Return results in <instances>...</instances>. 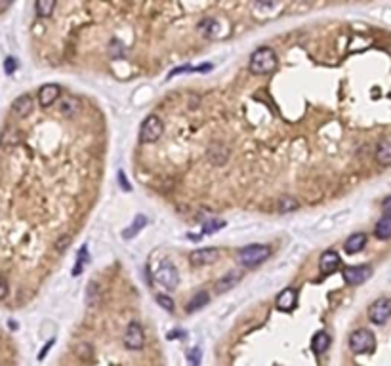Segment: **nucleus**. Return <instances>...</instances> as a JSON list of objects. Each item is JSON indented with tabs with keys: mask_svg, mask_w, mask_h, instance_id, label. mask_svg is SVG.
Segmentation results:
<instances>
[{
	"mask_svg": "<svg viewBox=\"0 0 391 366\" xmlns=\"http://www.w3.org/2000/svg\"><path fill=\"white\" fill-rule=\"evenodd\" d=\"M277 65H279V59L275 52L271 48H258L252 52V56L248 59V71L258 77L271 75L277 69Z\"/></svg>",
	"mask_w": 391,
	"mask_h": 366,
	"instance_id": "nucleus-1",
	"label": "nucleus"
},
{
	"mask_svg": "<svg viewBox=\"0 0 391 366\" xmlns=\"http://www.w3.org/2000/svg\"><path fill=\"white\" fill-rule=\"evenodd\" d=\"M271 258V246L267 244H248L239 250V263L242 267H258Z\"/></svg>",
	"mask_w": 391,
	"mask_h": 366,
	"instance_id": "nucleus-2",
	"label": "nucleus"
},
{
	"mask_svg": "<svg viewBox=\"0 0 391 366\" xmlns=\"http://www.w3.org/2000/svg\"><path fill=\"white\" fill-rule=\"evenodd\" d=\"M349 349L355 355H362V353H372L376 349V337L366 328H357L355 332H351L349 336Z\"/></svg>",
	"mask_w": 391,
	"mask_h": 366,
	"instance_id": "nucleus-3",
	"label": "nucleus"
},
{
	"mask_svg": "<svg viewBox=\"0 0 391 366\" xmlns=\"http://www.w3.org/2000/svg\"><path fill=\"white\" fill-rule=\"evenodd\" d=\"M164 132V124L157 115H149L141 122V128H139V141L141 143H155Z\"/></svg>",
	"mask_w": 391,
	"mask_h": 366,
	"instance_id": "nucleus-4",
	"label": "nucleus"
},
{
	"mask_svg": "<svg viewBox=\"0 0 391 366\" xmlns=\"http://www.w3.org/2000/svg\"><path fill=\"white\" fill-rule=\"evenodd\" d=\"M157 282L166 290H176L180 284V273L172 261H162L157 271Z\"/></svg>",
	"mask_w": 391,
	"mask_h": 366,
	"instance_id": "nucleus-5",
	"label": "nucleus"
},
{
	"mask_svg": "<svg viewBox=\"0 0 391 366\" xmlns=\"http://www.w3.org/2000/svg\"><path fill=\"white\" fill-rule=\"evenodd\" d=\"M123 341H124V347L130 349V351H139V349H143L145 334H143L141 324L136 323V321L128 324V328H126V332H124Z\"/></svg>",
	"mask_w": 391,
	"mask_h": 366,
	"instance_id": "nucleus-6",
	"label": "nucleus"
},
{
	"mask_svg": "<svg viewBox=\"0 0 391 366\" xmlns=\"http://www.w3.org/2000/svg\"><path fill=\"white\" fill-rule=\"evenodd\" d=\"M391 316V300L389 298H378L369 307V319L374 324H385Z\"/></svg>",
	"mask_w": 391,
	"mask_h": 366,
	"instance_id": "nucleus-7",
	"label": "nucleus"
},
{
	"mask_svg": "<svg viewBox=\"0 0 391 366\" xmlns=\"http://www.w3.org/2000/svg\"><path fill=\"white\" fill-rule=\"evenodd\" d=\"M372 275V267L370 265H353L344 269V280L348 282L349 286H359L364 280L370 279Z\"/></svg>",
	"mask_w": 391,
	"mask_h": 366,
	"instance_id": "nucleus-8",
	"label": "nucleus"
},
{
	"mask_svg": "<svg viewBox=\"0 0 391 366\" xmlns=\"http://www.w3.org/2000/svg\"><path fill=\"white\" fill-rule=\"evenodd\" d=\"M219 258V250L217 248H199V250L191 252V263L193 265H210Z\"/></svg>",
	"mask_w": 391,
	"mask_h": 366,
	"instance_id": "nucleus-9",
	"label": "nucleus"
},
{
	"mask_svg": "<svg viewBox=\"0 0 391 366\" xmlns=\"http://www.w3.org/2000/svg\"><path fill=\"white\" fill-rule=\"evenodd\" d=\"M340 267V256L336 250H325L321 254L319 259V269L323 275H330Z\"/></svg>",
	"mask_w": 391,
	"mask_h": 366,
	"instance_id": "nucleus-10",
	"label": "nucleus"
},
{
	"mask_svg": "<svg viewBox=\"0 0 391 366\" xmlns=\"http://www.w3.org/2000/svg\"><path fill=\"white\" fill-rule=\"evenodd\" d=\"M298 303V290L296 288H284L281 294L277 296V309L279 311H292Z\"/></svg>",
	"mask_w": 391,
	"mask_h": 366,
	"instance_id": "nucleus-11",
	"label": "nucleus"
},
{
	"mask_svg": "<svg viewBox=\"0 0 391 366\" xmlns=\"http://www.w3.org/2000/svg\"><path fill=\"white\" fill-rule=\"evenodd\" d=\"M12 113H14L17 118H25L33 113V97L29 93H23L19 97H15L14 103H12Z\"/></svg>",
	"mask_w": 391,
	"mask_h": 366,
	"instance_id": "nucleus-12",
	"label": "nucleus"
},
{
	"mask_svg": "<svg viewBox=\"0 0 391 366\" xmlns=\"http://www.w3.org/2000/svg\"><path fill=\"white\" fill-rule=\"evenodd\" d=\"M59 93H61V88L58 84H44L40 90H38V103L42 107H50L58 101Z\"/></svg>",
	"mask_w": 391,
	"mask_h": 366,
	"instance_id": "nucleus-13",
	"label": "nucleus"
},
{
	"mask_svg": "<svg viewBox=\"0 0 391 366\" xmlns=\"http://www.w3.org/2000/svg\"><path fill=\"white\" fill-rule=\"evenodd\" d=\"M376 160L380 166H391V136H384L376 147Z\"/></svg>",
	"mask_w": 391,
	"mask_h": 366,
	"instance_id": "nucleus-14",
	"label": "nucleus"
},
{
	"mask_svg": "<svg viewBox=\"0 0 391 366\" xmlns=\"http://www.w3.org/2000/svg\"><path fill=\"white\" fill-rule=\"evenodd\" d=\"M240 279H242V275H240L239 271H231L229 275H224V277L216 282V292L217 294H224L227 290H231L233 286L239 284Z\"/></svg>",
	"mask_w": 391,
	"mask_h": 366,
	"instance_id": "nucleus-15",
	"label": "nucleus"
},
{
	"mask_svg": "<svg viewBox=\"0 0 391 366\" xmlns=\"http://www.w3.org/2000/svg\"><path fill=\"white\" fill-rule=\"evenodd\" d=\"M364 246H366V235L364 233H355V235H351V237L346 240L344 244V248L348 254H359L361 250H364Z\"/></svg>",
	"mask_w": 391,
	"mask_h": 366,
	"instance_id": "nucleus-16",
	"label": "nucleus"
},
{
	"mask_svg": "<svg viewBox=\"0 0 391 366\" xmlns=\"http://www.w3.org/2000/svg\"><path fill=\"white\" fill-rule=\"evenodd\" d=\"M374 235L380 240H389L391 238V214H384L378 219L376 227H374Z\"/></svg>",
	"mask_w": 391,
	"mask_h": 366,
	"instance_id": "nucleus-17",
	"label": "nucleus"
},
{
	"mask_svg": "<svg viewBox=\"0 0 391 366\" xmlns=\"http://www.w3.org/2000/svg\"><path fill=\"white\" fill-rule=\"evenodd\" d=\"M328 347H330V336H328V332H325V330L317 332V334L313 336V339H311L313 353H317V355H323V353H325Z\"/></svg>",
	"mask_w": 391,
	"mask_h": 366,
	"instance_id": "nucleus-18",
	"label": "nucleus"
},
{
	"mask_svg": "<svg viewBox=\"0 0 391 366\" xmlns=\"http://www.w3.org/2000/svg\"><path fill=\"white\" fill-rule=\"evenodd\" d=\"M208 302H210V296H208V292H197L193 298H191V302L187 303V313H195V311H199V309H203L204 305H208Z\"/></svg>",
	"mask_w": 391,
	"mask_h": 366,
	"instance_id": "nucleus-19",
	"label": "nucleus"
},
{
	"mask_svg": "<svg viewBox=\"0 0 391 366\" xmlns=\"http://www.w3.org/2000/svg\"><path fill=\"white\" fill-rule=\"evenodd\" d=\"M54 8H56V2H54V0H38L35 4V12L38 17H50Z\"/></svg>",
	"mask_w": 391,
	"mask_h": 366,
	"instance_id": "nucleus-20",
	"label": "nucleus"
},
{
	"mask_svg": "<svg viewBox=\"0 0 391 366\" xmlns=\"http://www.w3.org/2000/svg\"><path fill=\"white\" fill-rule=\"evenodd\" d=\"M59 111H61L65 116L75 115V113L79 111V101L75 100V97H63L61 103H59Z\"/></svg>",
	"mask_w": 391,
	"mask_h": 366,
	"instance_id": "nucleus-21",
	"label": "nucleus"
},
{
	"mask_svg": "<svg viewBox=\"0 0 391 366\" xmlns=\"http://www.w3.org/2000/svg\"><path fill=\"white\" fill-rule=\"evenodd\" d=\"M86 302H88V305H92V307H95L97 302H100V286H97V282H95V280H92V282L88 284Z\"/></svg>",
	"mask_w": 391,
	"mask_h": 366,
	"instance_id": "nucleus-22",
	"label": "nucleus"
},
{
	"mask_svg": "<svg viewBox=\"0 0 391 366\" xmlns=\"http://www.w3.org/2000/svg\"><path fill=\"white\" fill-rule=\"evenodd\" d=\"M0 143L4 145V147H10V145H17L19 143V134L15 132V130L8 128L4 134H2V141Z\"/></svg>",
	"mask_w": 391,
	"mask_h": 366,
	"instance_id": "nucleus-23",
	"label": "nucleus"
},
{
	"mask_svg": "<svg viewBox=\"0 0 391 366\" xmlns=\"http://www.w3.org/2000/svg\"><path fill=\"white\" fill-rule=\"evenodd\" d=\"M298 208H300V204H298L294 199H290V197H284V199H281V202H279V212H281V214L294 212V210Z\"/></svg>",
	"mask_w": 391,
	"mask_h": 366,
	"instance_id": "nucleus-24",
	"label": "nucleus"
},
{
	"mask_svg": "<svg viewBox=\"0 0 391 366\" xmlns=\"http://www.w3.org/2000/svg\"><path fill=\"white\" fill-rule=\"evenodd\" d=\"M157 303L162 309H166L168 313H174V300L166 294H157Z\"/></svg>",
	"mask_w": 391,
	"mask_h": 366,
	"instance_id": "nucleus-25",
	"label": "nucleus"
},
{
	"mask_svg": "<svg viewBox=\"0 0 391 366\" xmlns=\"http://www.w3.org/2000/svg\"><path fill=\"white\" fill-rule=\"evenodd\" d=\"M145 223H147V219H145V215L139 214V215H138V222H134V225H132V227H128L130 231H124L123 237H124V238H130L132 235H134V233H138V231L141 229V227H143Z\"/></svg>",
	"mask_w": 391,
	"mask_h": 366,
	"instance_id": "nucleus-26",
	"label": "nucleus"
},
{
	"mask_svg": "<svg viewBox=\"0 0 391 366\" xmlns=\"http://www.w3.org/2000/svg\"><path fill=\"white\" fill-rule=\"evenodd\" d=\"M224 225H225L224 219H212V222L204 223V233H206V235H210V233H216V231L222 229Z\"/></svg>",
	"mask_w": 391,
	"mask_h": 366,
	"instance_id": "nucleus-27",
	"label": "nucleus"
},
{
	"mask_svg": "<svg viewBox=\"0 0 391 366\" xmlns=\"http://www.w3.org/2000/svg\"><path fill=\"white\" fill-rule=\"evenodd\" d=\"M201 349L199 347H195V349H191V351L187 353V359H189V364L191 366H199L201 364Z\"/></svg>",
	"mask_w": 391,
	"mask_h": 366,
	"instance_id": "nucleus-28",
	"label": "nucleus"
},
{
	"mask_svg": "<svg viewBox=\"0 0 391 366\" xmlns=\"http://www.w3.org/2000/svg\"><path fill=\"white\" fill-rule=\"evenodd\" d=\"M84 258H86V246L79 252V263H77V267L72 269V275H79L80 271H82V267H84V263H86V259Z\"/></svg>",
	"mask_w": 391,
	"mask_h": 366,
	"instance_id": "nucleus-29",
	"label": "nucleus"
},
{
	"mask_svg": "<svg viewBox=\"0 0 391 366\" xmlns=\"http://www.w3.org/2000/svg\"><path fill=\"white\" fill-rule=\"evenodd\" d=\"M15 69H17V61H15L14 58H6V61H4V71H6L8 75H14Z\"/></svg>",
	"mask_w": 391,
	"mask_h": 366,
	"instance_id": "nucleus-30",
	"label": "nucleus"
},
{
	"mask_svg": "<svg viewBox=\"0 0 391 366\" xmlns=\"http://www.w3.org/2000/svg\"><path fill=\"white\" fill-rule=\"evenodd\" d=\"M8 296V282L4 277H0V300H4Z\"/></svg>",
	"mask_w": 391,
	"mask_h": 366,
	"instance_id": "nucleus-31",
	"label": "nucleus"
},
{
	"mask_svg": "<svg viewBox=\"0 0 391 366\" xmlns=\"http://www.w3.org/2000/svg\"><path fill=\"white\" fill-rule=\"evenodd\" d=\"M69 240H71V237H63L61 240H58V244H56V248H58L59 252H63L69 246Z\"/></svg>",
	"mask_w": 391,
	"mask_h": 366,
	"instance_id": "nucleus-32",
	"label": "nucleus"
},
{
	"mask_svg": "<svg viewBox=\"0 0 391 366\" xmlns=\"http://www.w3.org/2000/svg\"><path fill=\"white\" fill-rule=\"evenodd\" d=\"M118 180H120V183H123L124 191H130V185H128V181H126V178H124V172H118Z\"/></svg>",
	"mask_w": 391,
	"mask_h": 366,
	"instance_id": "nucleus-33",
	"label": "nucleus"
},
{
	"mask_svg": "<svg viewBox=\"0 0 391 366\" xmlns=\"http://www.w3.org/2000/svg\"><path fill=\"white\" fill-rule=\"evenodd\" d=\"M382 208H384L387 214H391V197H387V199L382 202Z\"/></svg>",
	"mask_w": 391,
	"mask_h": 366,
	"instance_id": "nucleus-34",
	"label": "nucleus"
},
{
	"mask_svg": "<svg viewBox=\"0 0 391 366\" xmlns=\"http://www.w3.org/2000/svg\"><path fill=\"white\" fill-rule=\"evenodd\" d=\"M52 345H54V339H52V341H48V344H46V347H44V349H42V353H40V355H38V359L42 360L44 357H46V353H48V349H50Z\"/></svg>",
	"mask_w": 391,
	"mask_h": 366,
	"instance_id": "nucleus-35",
	"label": "nucleus"
}]
</instances>
